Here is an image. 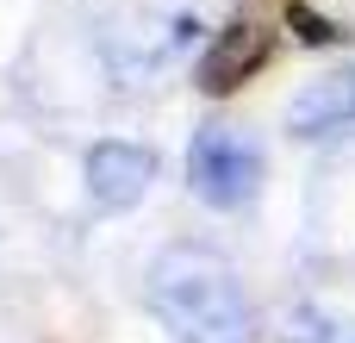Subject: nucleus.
<instances>
[{
  "label": "nucleus",
  "instance_id": "4",
  "mask_svg": "<svg viewBox=\"0 0 355 343\" xmlns=\"http://www.w3.org/2000/svg\"><path fill=\"white\" fill-rule=\"evenodd\" d=\"M287 131L306 137V144L355 137V69H331V75L306 81V87L287 100Z\"/></svg>",
  "mask_w": 355,
  "mask_h": 343
},
{
  "label": "nucleus",
  "instance_id": "5",
  "mask_svg": "<svg viewBox=\"0 0 355 343\" xmlns=\"http://www.w3.org/2000/svg\"><path fill=\"white\" fill-rule=\"evenodd\" d=\"M268 31L262 25H225L218 37H212V50L200 56V87L206 94H231V87H243L262 62H268Z\"/></svg>",
  "mask_w": 355,
  "mask_h": 343
},
{
  "label": "nucleus",
  "instance_id": "6",
  "mask_svg": "<svg viewBox=\"0 0 355 343\" xmlns=\"http://www.w3.org/2000/svg\"><path fill=\"white\" fill-rule=\"evenodd\" d=\"M287 343H355V319L324 312V306H293L287 312Z\"/></svg>",
  "mask_w": 355,
  "mask_h": 343
},
{
  "label": "nucleus",
  "instance_id": "1",
  "mask_svg": "<svg viewBox=\"0 0 355 343\" xmlns=\"http://www.w3.org/2000/svg\"><path fill=\"white\" fill-rule=\"evenodd\" d=\"M144 300L168 343H256V306L237 269L206 244H168L144 275Z\"/></svg>",
  "mask_w": 355,
  "mask_h": 343
},
{
  "label": "nucleus",
  "instance_id": "3",
  "mask_svg": "<svg viewBox=\"0 0 355 343\" xmlns=\"http://www.w3.org/2000/svg\"><path fill=\"white\" fill-rule=\"evenodd\" d=\"M156 150L150 144H125V137H100L87 156H81V175H87V200L100 212H125L137 206L150 187H156Z\"/></svg>",
  "mask_w": 355,
  "mask_h": 343
},
{
  "label": "nucleus",
  "instance_id": "2",
  "mask_svg": "<svg viewBox=\"0 0 355 343\" xmlns=\"http://www.w3.org/2000/svg\"><path fill=\"white\" fill-rule=\"evenodd\" d=\"M262 144L243 131V125H200L193 144H187V187L218 206V212H243L256 194H262Z\"/></svg>",
  "mask_w": 355,
  "mask_h": 343
}]
</instances>
